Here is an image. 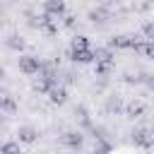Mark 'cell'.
Listing matches in <instances>:
<instances>
[{
  "instance_id": "cell-12",
  "label": "cell",
  "mask_w": 154,
  "mask_h": 154,
  "mask_svg": "<svg viewBox=\"0 0 154 154\" xmlns=\"http://www.w3.org/2000/svg\"><path fill=\"white\" fill-rule=\"evenodd\" d=\"M0 154H22V147H19L17 140H10V142L0 144Z\"/></svg>"
},
{
  "instance_id": "cell-16",
  "label": "cell",
  "mask_w": 154,
  "mask_h": 154,
  "mask_svg": "<svg viewBox=\"0 0 154 154\" xmlns=\"http://www.w3.org/2000/svg\"><path fill=\"white\" fill-rule=\"evenodd\" d=\"M7 46H10L12 51H22V48H24V41H22L19 36H10V38H7Z\"/></svg>"
},
{
  "instance_id": "cell-18",
  "label": "cell",
  "mask_w": 154,
  "mask_h": 154,
  "mask_svg": "<svg viewBox=\"0 0 154 154\" xmlns=\"http://www.w3.org/2000/svg\"><path fill=\"white\" fill-rule=\"evenodd\" d=\"M75 24V17L72 14H65V26H72Z\"/></svg>"
},
{
  "instance_id": "cell-10",
  "label": "cell",
  "mask_w": 154,
  "mask_h": 154,
  "mask_svg": "<svg viewBox=\"0 0 154 154\" xmlns=\"http://www.w3.org/2000/svg\"><path fill=\"white\" fill-rule=\"evenodd\" d=\"M135 142L142 144L144 149H149V147H152V135H149V130H147V128L137 130V132H135Z\"/></svg>"
},
{
  "instance_id": "cell-6",
  "label": "cell",
  "mask_w": 154,
  "mask_h": 154,
  "mask_svg": "<svg viewBox=\"0 0 154 154\" xmlns=\"http://www.w3.org/2000/svg\"><path fill=\"white\" fill-rule=\"evenodd\" d=\"M70 60L72 63H79V65L94 63V48H89V51H70Z\"/></svg>"
},
{
  "instance_id": "cell-7",
  "label": "cell",
  "mask_w": 154,
  "mask_h": 154,
  "mask_svg": "<svg viewBox=\"0 0 154 154\" xmlns=\"http://www.w3.org/2000/svg\"><path fill=\"white\" fill-rule=\"evenodd\" d=\"M132 51L140 53V55H144V58H152V55H154V41H144V38H140V41L135 43Z\"/></svg>"
},
{
  "instance_id": "cell-13",
  "label": "cell",
  "mask_w": 154,
  "mask_h": 154,
  "mask_svg": "<svg viewBox=\"0 0 154 154\" xmlns=\"http://www.w3.org/2000/svg\"><path fill=\"white\" fill-rule=\"evenodd\" d=\"M63 142H65L67 147H79V144H82V135H79V132H65Z\"/></svg>"
},
{
  "instance_id": "cell-3",
  "label": "cell",
  "mask_w": 154,
  "mask_h": 154,
  "mask_svg": "<svg viewBox=\"0 0 154 154\" xmlns=\"http://www.w3.org/2000/svg\"><path fill=\"white\" fill-rule=\"evenodd\" d=\"M65 12H67V5H65L63 0H46V2H43V14H46L48 19H53V22L63 19Z\"/></svg>"
},
{
  "instance_id": "cell-15",
  "label": "cell",
  "mask_w": 154,
  "mask_h": 154,
  "mask_svg": "<svg viewBox=\"0 0 154 154\" xmlns=\"http://www.w3.org/2000/svg\"><path fill=\"white\" fill-rule=\"evenodd\" d=\"M144 111V103L142 101H132L130 106H128V116H140Z\"/></svg>"
},
{
  "instance_id": "cell-1",
  "label": "cell",
  "mask_w": 154,
  "mask_h": 154,
  "mask_svg": "<svg viewBox=\"0 0 154 154\" xmlns=\"http://www.w3.org/2000/svg\"><path fill=\"white\" fill-rule=\"evenodd\" d=\"M142 36H137V34H118V36H113L111 41H108V51H125V48H135V43L140 41Z\"/></svg>"
},
{
  "instance_id": "cell-11",
  "label": "cell",
  "mask_w": 154,
  "mask_h": 154,
  "mask_svg": "<svg viewBox=\"0 0 154 154\" xmlns=\"http://www.w3.org/2000/svg\"><path fill=\"white\" fill-rule=\"evenodd\" d=\"M14 108H17L14 99H12L10 94H5V91H2V94H0V113H2V111H5V113H12Z\"/></svg>"
},
{
  "instance_id": "cell-17",
  "label": "cell",
  "mask_w": 154,
  "mask_h": 154,
  "mask_svg": "<svg viewBox=\"0 0 154 154\" xmlns=\"http://www.w3.org/2000/svg\"><path fill=\"white\" fill-rule=\"evenodd\" d=\"M113 70V63H96V75H108Z\"/></svg>"
},
{
  "instance_id": "cell-5",
  "label": "cell",
  "mask_w": 154,
  "mask_h": 154,
  "mask_svg": "<svg viewBox=\"0 0 154 154\" xmlns=\"http://www.w3.org/2000/svg\"><path fill=\"white\" fill-rule=\"evenodd\" d=\"M48 99H51V103H58V106H60V103H65V101H67V89H65L63 84H58V82H55V84L48 89Z\"/></svg>"
},
{
  "instance_id": "cell-8",
  "label": "cell",
  "mask_w": 154,
  "mask_h": 154,
  "mask_svg": "<svg viewBox=\"0 0 154 154\" xmlns=\"http://www.w3.org/2000/svg\"><path fill=\"white\" fill-rule=\"evenodd\" d=\"M113 51H108L106 46H99L94 48V63H113Z\"/></svg>"
},
{
  "instance_id": "cell-14",
  "label": "cell",
  "mask_w": 154,
  "mask_h": 154,
  "mask_svg": "<svg viewBox=\"0 0 154 154\" xmlns=\"http://www.w3.org/2000/svg\"><path fill=\"white\" fill-rule=\"evenodd\" d=\"M106 17H108V12L103 10V7H96V10H89V19L96 24V22H106Z\"/></svg>"
},
{
  "instance_id": "cell-2",
  "label": "cell",
  "mask_w": 154,
  "mask_h": 154,
  "mask_svg": "<svg viewBox=\"0 0 154 154\" xmlns=\"http://www.w3.org/2000/svg\"><path fill=\"white\" fill-rule=\"evenodd\" d=\"M41 67H43V63H41L36 55H31V53L19 55V72H24V75L34 77V75H38V72H41Z\"/></svg>"
},
{
  "instance_id": "cell-9",
  "label": "cell",
  "mask_w": 154,
  "mask_h": 154,
  "mask_svg": "<svg viewBox=\"0 0 154 154\" xmlns=\"http://www.w3.org/2000/svg\"><path fill=\"white\" fill-rule=\"evenodd\" d=\"M89 48H91V41H89V36H84V34L75 36L72 43H70V51H89Z\"/></svg>"
},
{
  "instance_id": "cell-4",
  "label": "cell",
  "mask_w": 154,
  "mask_h": 154,
  "mask_svg": "<svg viewBox=\"0 0 154 154\" xmlns=\"http://www.w3.org/2000/svg\"><path fill=\"white\" fill-rule=\"evenodd\" d=\"M36 137H38V130L34 128V125H19L17 128V142L22 144H31V142H36Z\"/></svg>"
}]
</instances>
